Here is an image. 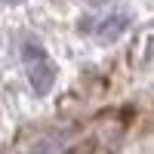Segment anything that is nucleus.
I'll list each match as a JSON object with an SVG mask.
<instances>
[{
  "label": "nucleus",
  "mask_w": 154,
  "mask_h": 154,
  "mask_svg": "<svg viewBox=\"0 0 154 154\" xmlns=\"http://www.w3.org/2000/svg\"><path fill=\"white\" fill-rule=\"evenodd\" d=\"M3 3H9V6H19V3H22V0H3Z\"/></svg>",
  "instance_id": "39448f33"
},
{
  "label": "nucleus",
  "mask_w": 154,
  "mask_h": 154,
  "mask_svg": "<svg viewBox=\"0 0 154 154\" xmlns=\"http://www.w3.org/2000/svg\"><path fill=\"white\" fill-rule=\"evenodd\" d=\"M126 28H130V16H126V12H114V16H108L105 22H99L96 37H99L102 43H114Z\"/></svg>",
  "instance_id": "f03ea898"
},
{
  "label": "nucleus",
  "mask_w": 154,
  "mask_h": 154,
  "mask_svg": "<svg viewBox=\"0 0 154 154\" xmlns=\"http://www.w3.org/2000/svg\"><path fill=\"white\" fill-rule=\"evenodd\" d=\"M89 3H93V6H102V3H108V0H89Z\"/></svg>",
  "instance_id": "20e7f679"
},
{
  "label": "nucleus",
  "mask_w": 154,
  "mask_h": 154,
  "mask_svg": "<svg viewBox=\"0 0 154 154\" xmlns=\"http://www.w3.org/2000/svg\"><path fill=\"white\" fill-rule=\"evenodd\" d=\"M65 154H89V145H74V148H68Z\"/></svg>",
  "instance_id": "7ed1b4c3"
},
{
  "label": "nucleus",
  "mask_w": 154,
  "mask_h": 154,
  "mask_svg": "<svg viewBox=\"0 0 154 154\" xmlns=\"http://www.w3.org/2000/svg\"><path fill=\"white\" fill-rule=\"evenodd\" d=\"M22 59H25V68H28V80H31L34 96H46L49 89H53V83H56V68H53V62L46 59L43 46L37 40H25Z\"/></svg>",
  "instance_id": "f257e3e1"
}]
</instances>
